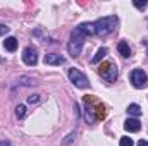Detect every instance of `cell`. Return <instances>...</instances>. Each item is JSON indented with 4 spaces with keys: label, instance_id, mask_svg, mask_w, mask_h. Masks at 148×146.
<instances>
[{
    "label": "cell",
    "instance_id": "cell-1",
    "mask_svg": "<svg viewBox=\"0 0 148 146\" xmlns=\"http://www.w3.org/2000/svg\"><path fill=\"white\" fill-rule=\"evenodd\" d=\"M95 33V28H93V23H83L79 24L77 28H74V31L71 33V40H69V45H67V52L69 55L77 57L83 50V45H84V40L86 36L93 35Z\"/></svg>",
    "mask_w": 148,
    "mask_h": 146
},
{
    "label": "cell",
    "instance_id": "cell-2",
    "mask_svg": "<svg viewBox=\"0 0 148 146\" xmlns=\"http://www.w3.org/2000/svg\"><path fill=\"white\" fill-rule=\"evenodd\" d=\"M117 23H119L117 16H107V17H100V19H97V21L93 23L95 33H97L98 36H105V35H109V33H112V31L115 29Z\"/></svg>",
    "mask_w": 148,
    "mask_h": 146
},
{
    "label": "cell",
    "instance_id": "cell-3",
    "mask_svg": "<svg viewBox=\"0 0 148 146\" xmlns=\"http://www.w3.org/2000/svg\"><path fill=\"white\" fill-rule=\"evenodd\" d=\"M100 76H102L107 83H114V81L117 79V76H119V71H117V67H115L112 62H105V64L100 67Z\"/></svg>",
    "mask_w": 148,
    "mask_h": 146
},
{
    "label": "cell",
    "instance_id": "cell-4",
    "mask_svg": "<svg viewBox=\"0 0 148 146\" xmlns=\"http://www.w3.org/2000/svg\"><path fill=\"white\" fill-rule=\"evenodd\" d=\"M69 79H71V83H74V86H77V88H86L90 84L88 77L81 72L79 69H69Z\"/></svg>",
    "mask_w": 148,
    "mask_h": 146
},
{
    "label": "cell",
    "instance_id": "cell-5",
    "mask_svg": "<svg viewBox=\"0 0 148 146\" xmlns=\"http://www.w3.org/2000/svg\"><path fill=\"white\" fill-rule=\"evenodd\" d=\"M147 79H148L147 74H145V71H141V69H136V71L131 72V83H133L134 88H143L147 84Z\"/></svg>",
    "mask_w": 148,
    "mask_h": 146
},
{
    "label": "cell",
    "instance_id": "cell-6",
    "mask_svg": "<svg viewBox=\"0 0 148 146\" xmlns=\"http://www.w3.org/2000/svg\"><path fill=\"white\" fill-rule=\"evenodd\" d=\"M23 60H24V64H28V65H35L38 62L36 48H35V46H26V48L23 50Z\"/></svg>",
    "mask_w": 148,
    "mask_h": 146
},
{
    "label": "cell",
    "instance_id": "cell-7",
    "mask_svg": "<svg viewBox=\"0 0 148 146\" xmlns=\"http://www.w3.org/2000/svg\"><path fill=\"white\" fill-rule=\"evenodd\" d=\"M66 60H64V57H60V55H57V53H48V55H45V64H48V65H60V64H64Z\"/></svg>",
    "mask_w": 148,
    "mask_h": 146
},
{
    "label": "cell",
    "instance_id": "cell-8",
    "mask_svg": "<svg viewBox=\"0 0 148 146\" xmlns=\"http://www.w3.org/2000/svg\"><path fill=\"white\" fill-rule=\"evenodd\" d=\"M124 129L129 131V132H138V131L141 129V124H140L138 119H127V120L124 122Z\"/></svg>",
    "mask_w": 148,
    "mask_h": 146
},
{
    "label": "cell",
    "instance_id": "cell-9",
    "mask_svg": "<svg viewBox=\"0 0 148 146\" xmlns=\"http://www.w3.org/2000/svg\"><path fill=\"white\" fill-rule=\"evenodd\" d=\"M3 48L9 50V52H16V50H17V40H16L14 36L5 38V41H3Z\"/></svg>",
    "mask_w": 148,
    "mask_h": 146
},
{
    "label": "cell",
    "instance_id": "cell-10",
    "mask_svg": "<svg viewBox=\"0 0 148 146\" xmlns=\"http://www.w3.org/2000/svg\"><path fill=\"white\" fill-rule=\"evenodd\" d=\"M117 50H119V53H121L124 59H127V57L131 55V48H129V45H127L126 41H121V43L117 45Z\"/></svg>",
    "mask_w": 148,
    "mask_h": 146
},
{
    "label": "cell",
    "instance_id": "cell-11",
    "mask_svg": "<svg viewBox=\"0 0 148 146\" xmlns=\"http://www.w3.org/2000/svg\"><path fill=\"white\" fill-rule=\"evenodd\" d=\"M127 112H129V115H133L134 119L141 115V108H140V105H136V103H131V105L127 107Z\"/></svg>",
    "mask_w": 148,
    "mask_h": 146
},
{
    "label": "cell",
    "instance_id": "cell-12",
    "mask_svg": "<svg viewBox=\"0 0 148 146\" xmlns=\"http://www.w3.org/2000/svg\"><path fill=\"white\" fill-rule=\"evenodd\" d=\"M105 55H107V48H100V50L97 52V55L91 59V62H93V64H97V62H100V60H102Z\"/></svg>",
    "mask_w": 148,
    "mask_h": 146
},
{
    "label": "cell",
    "instance_id": "cell-13",
    "mask_svg": "<svg viewBox=\"0 0 148 146\" xmlns=\"http://www.w3.org/2000/svg\"><path fill=\"white\" fill-rule=\"evenodd\" d=\"M24 113H26V107H24V105H19V107L16 108V115H17L19 119H23V117H24Z\"/></svg>",
    "mask_w": 148,
    "mask_h": 146
},
{
    "label": "cell",
    "instance_id": "cell-14",
    "mask_svg": "<svg viewBox=\"0 0 148 146\" xmlns=\"http://www.w3.org/2000/svg\"><path fill=\"white\" fill-rule=\"evenodd\" d=\"M121 146H134L131 138H121Z\"/></svg>",
    "mask_w": 148,
    "mask_h": 146
},
{
    "label": "cell",
    "instance_id": "cell-15",
    "mask_svg": "<svg viewBox=\"0 0 148 146\" xmlns=\"http://www.w3.org/2000/svg\"><path fill=\"white\" fill-rule=\"evenodd\" d=\"M133 3H134V7H138V9H145V7L148 5V2H145V0H143V2H140V0H134Z\"/></svg>",
    "mask_w": 148,
    "mask_h": 146
},
{
    "label": "cell",
    "instance_id": "cell-16",
    "mask_svg": "<svg viewBox=\"0 0 148 146\" xmlns=\"http://www.w3.org/2000/svg\"><path fill=\"white\" fill-rule=\"evenodd\" d=\"M9 33V28L5 26V24H0V36H3V35H7Z\"/></svg>",
    "mask_w": 148,
    "mask_h": 146
},
{
    "label": "cell",
    "instance_id": "cell-17",
    "mask_svg": "<svg viewBox=\"0 0 148 146\" xmlns=\"http://www.w3.org/2000/svg\"><path fill=\"white\" fill-rule=\"evenodd\" d=\"M38 100H40V98H38V95H31V96L28 98V102H29V103H36Z\"/></svg>",
    "mask_w": 148,
    "mask_h": 146
},
{
    "label": "cell",
    "instance_id": "cell-18",
    "mask_svg": "<svg viewBox=\"0 0 148 146\" xmlns=\"http://www.w3.org/2000/svg\"><path fill=\"white\" fill-rule=\"evenodd\" d=\"M138 146H148V141H145V139H141V141L138 143Z\"/></svg>",
    "mask_w": 148,
    "mask_h": 146
},
{
    "label": "cell",
    "instance_id": "cell-19",
    "mask_svg": "<svg viewBox=\"0 0 148 146\" xmlns=\"http://www.w3.org/2000/svg\"><path fill=\"white\" fill-rule=\"evenodd\" d=\"M0 146H10L9 141H0Z\"/></svg>",
    "mask_w": 148,
    "mask_h": 146
},
{
    "label": "cell",
    "instance_id": "cell-20",
    "mask_svg": "<svg viewBox=\"0 0 148 146\" xmlns=\"http://www.w3.org/2000/svg\"><path fill=\"white\" fill-rule=\"evenodd\" d=\"M145 43H147V45H148V40H147V41H145Z\"/></svg>",
    "mask_w": 148,
    "mask_h": 146
}]
</instances>
